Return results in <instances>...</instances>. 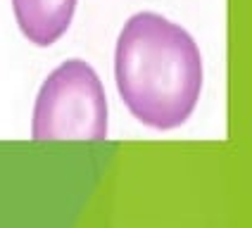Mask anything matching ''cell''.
I'll use <instances>...</instances> for the list:
<instances>
[{
  "label": "cell",
  "mask_w": 252,
  "mask_h": 228,
  "mask_svg": "<svg viewBox=\"0 0 252 228\" xmlns=\"http://www.w3.org/2000/svg\"><path fill=\"white\" fill-rule=\"evenodd\" d=\"M114 79L126 110L143 126L174 131L197 107L202 57L183 27L157 12H138L117 38Z\"/></svg>",
  "instance_id": "obj_1"
},
{
  "label": "cell",
  "mask_w": 252,
  "mask_h": 228,
  "mask_svg": "<svg viewBox=\"0 0 252 228\" xmlns=\"http://www.w3.org/2000/svg\"><path fill=\"white\" fill-rule=\"evenodd\" d=\"M33 141H105L107 98L95 69L67 59L48 74L33 105Z\"/></svg>",
  "instance_id": "obj_2"
},
{
  "label": "cell",
  "mask_w": 252,
  "mask_h": 228,
  "mask_svg": "<svg viewBox=\"0 0 252 228\" xmlns=\"http://www.w3.org/2000/svg\"><path fill=\"white\" fill-rule=\"evenodd\" d=\"M76 2L79 0H12V12L24 38L48 48L67 33Z\"/></svg>",
  "instance_id": "obj_3"
}]
</instances>
